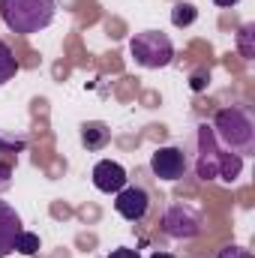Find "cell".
Listing matches in <instances>:
<instances>
[{"label": "cell", "mask_w": 255, "mask_h": 258, "mask_svg": "<svg viewBox=\"0 0 255 258\" xmlns=\"http://www.w3.org/2000/svg\"><path fill=\"white\" fill-rule=\"evenodd\" d=\"M213 3H216V6H225V9H228V6H237L240 0H213Z\"/></svg>", "instance_id": "cell-20"}, {"label": "cell", "mask_w": 255, "mask_h": 258, "mask_svg": "<svg viewBox=\"0 0 255 258\" xmlns=\"http://www.w3.org/2000/svg\"><path fill=\"white\" fill-rule=\"evenodd\" d=\"M189 168V156L183 153V147H156L153 156H150V171L159 177V180H180Z\"/></svg>", "instance_id": "cell-6"}, {"label": "cell", "mask_w": 255, "mask_h": 258, "mask_svg": "<svg viewBox=\"0 0 255 258\" xmlns=\"http://www.w3.org/2000/svg\"><path fill=\"white\" fill-rule=\"evenodd\" d=\"M195 18H198V9L192 6L189 0L174 3V9H171V24L174 27H189V24H195Z\"/></svg>", "instance_id": "cell-13"}, {"label": "cell", "mask_w": 255, "mask_h": 258, "mask_svg": "<svg viewBox=\"0 0 255 258\" xmlns=\"http://www.w3.org/2000/svg\"><path fill=\"white\" fill-rule=\"evenodd\" d=\"M210 126L216 132L219 144L234 150L237 156L255 153V114L249 105H228V108L216 111Z\"/></svg>", "instance_id": "cell-2"}, {"label": "cell", "mask_w": 255, "mask_h": 258, "mask_svg": "<svg viewBox=\"0 0 255 258\" xmlns=\"http://www.w3.org/2000/svg\"><path fill=\"white\" fill-rule=\"evenodd\" d=\"M150 258H174V255H171V252H153Z\"/></svg>", "instance_id": "cell-21"}, {"label": "cell", "mask_w": 255, "mask_h": 258, "mask_svg": "<svg viewBox=\"0 0 255 258\" xmlns=\"http://www.w3.org/2000/svg\"><path fill=\"white\" fill-rule=\"evenodd\" d=\"M126 168L120 165V162H114V159H99L96 165H93V186L99 189V192L105 195H117L123 186H126Z\"/></svg>", "instance_id": "cell-8"}, {"label": "cell", "mask_w": 255, "mask_h": 258, "mask_svg": "<svg viewBox=\"0 0 255 258\" xmlns=\"http://www.w3.org/2000/svg\"><path fill=\"white\" fill-rule=\"evenodd\" d=\"M195 174L201 180H225V183H234L243 171V156H237L234 150L222 147L216 132L210 123H201L195 129Z\"/></svg>", "instance_id": "cell-1"}, {"label": "cell", "mask_w": 255, "mask_h": 258, "mask_svg": "<svg viewBox=\"0 0 255 258\" xmlns=\"http://www.w3.org/2000/svg\"><path fill=\"white\" fill-rule=\"evenodd\" d=\"M108 141H111L108 123H102V120H87V123H81V144H84L87 150H105Z\"/></svg>", "instance_id": "cell-10"}, {"label": "cell", "mask_w": 255, "mask_h": 258, "mask_svg": "<svg viewBox=\"0 0 255 258\" xmlns=\"http://www.w3.org/2000/svg\"><path fill=\"white\" fill-rule=\"evenodd\" d=\"M162 231L174 240H192L201 234V213L192 204H171L162 216Z\"/></svg>", "instance_id": "cell-5"}, {"label": "cell", "mask_w": 255, "mask_h": 258, "mask_svg": "<svg viewBox=\"0 0 255 258\" xmlns=\"http://www.w3.org/2000/svg\"><path fill=\"white\" fill-rule=\"evenodd\" d=\"M15 252H21V255H36V252H39V234L21 231L18 240H15Z\"/></svg>", "instance_id": "cell-14"}, {"label": "cell", "mask_w": 255, "mask_h": 258, "mask_svg": "<svg viewBox=\"0 0 255 258\" xmlns=\"http://www.w3.org/2000/svg\"><path fill=\"white\" fill-rule=\"evenodd\" d=\"M237 51H240L243 60H252L255 57V24L252 21L237 30Z\"/></svg>", "instance_id": "cell-12"}, {"label": "cell", "mask_w": 255, "mask_h": 258, "mask_svg": "<svg viewBox=\"0 0 255 258\" xmlns=\"http://www.w3.org/2000/svg\"><path fill=\"white\" fill-rule=\"evenodd\" d=\"M216 258H252V252H249L246 246H237V243H231V246L219 249V255H216Z\"/></svg>", "instance_id": "cell-16"}, {"label": "cell", "mask_w": 255, "mask_h": 258, "mask_svg": "<svg viewBox=\"0 0 255 258\" xmlns=\"http://www.w3.org/2000/svg\"><path fill=\"white\" fill-rule=\"evenodd\" d=\"M129 54L141 69H165L174 60V42L162 30H144L132 36Z\"/></svg>", "instance_id": "cell-4"}, {"label": "cell", "mask_w": 255, "mask_h": 258, "mask_svg": "<svg viewBox=\"0 0 255 258\" xmlns=\"http://www.w3.org/2000/svg\"><path fill=\"white\" fill-rule=\"evenodd\" d=\"M189 84H192V90H195V93H198V90H204V87L210 84V72H204V69H198V72H195V75L189 78Z\"/></svg>", "instance_id": "cell-17"}, {"label": "cell", "mask_w": 255, "mask_h": 258, "mask_svg": "<svg viewBox=\"0 0 255 258\" xmlns=\"http://www.w3.org/2000/svg\"><path fill=\"white\" fill-rule=\"evenodd\" d=\"M150 207V195L144 192L141 186H123L117 198H114V210L126 219V222H141L147 216Z\"/></svg>", "instance_id": "cell-7"}, {"label": "cell", "mask_w": 255, "mask_h": 258, "mask_svg": "<svg viewBox=\"0 0 255 258\" xmlns=\"http://www.w3.org/2000/svg\"><path fill=\"white\" fill-rule=\"evenodd\" d=\"M108 258H141L138 255V249H129V246H117V249H111Z\"/></svg>", "instance_id": "cell-19"}, {"label": "cell", "mask_w": 255, "mask_h": 258, "mask_svg": "<svg viewBox=\"0 0 255 258\" xmlns=\"http://www.w3.org/2000/svg\"><path fill=\"white\" fill-rule=\"evenodd\" d=\"M18 75V60H15V54H12V48L0 39V87L6 84V81H12Z\"/></svg>", "instance_id": "cell-11"}, {"label": "cell", "mask_w": 255, "mask_h": 258, "mask_svg": "<svg viewBox=\"0 0 255 258\" xmlns=\"http://www.w3.org/2000/svg\"><path fill=\"white\" fill-rule=\"evenodd\" d=\"M54 0H0V15L6 27L18 36H30L45 30L54 21Z\"/></svg>", "instance_id": "cell-3"}, {"label": "cell", "mask_w": 255, "mask_h": 258, "mask_svg": "<svg viewBox=\"0 0 255 258\" xmlns=\"http://www.w3.org/2000/svg\"><path fill=\"white\" fill-rule=\"evenodd\" d=\"M21 231L24 228H21V216L15 213V207L0 201V258L15 252V240H18Z\"/></svg>", "instance_id": "cell-9"}, {"label": "cell", "mask_w": 255, "mask_h": 258, "mask_svg": "<svg viewBox=\"0 0 255 258\" xmlns=\"http://www.w3.org/2000/svg\"><path fill=\"white\" fill-rule=\"evenodd\" d=\"M24 147H27V141H24L21 135L15 138V135H6V132L0 129V153H18V150H24Z\"/></svg>", "instance_id": "cell-15"}, {"label": "cell", "mask_w": 255, "mask_h": 258, "mask_svg": "<svg viewBox=\"0 0 255 258\" xmlns=\"http://www.w3.org/2000/svg\"><path fill=\"white\" fill-rule=\"evenodd\" d=\"M9 186H12V165L0 162V192H6Z\"/></svg>", "instance_id": "cell-18"}]
</instances>
